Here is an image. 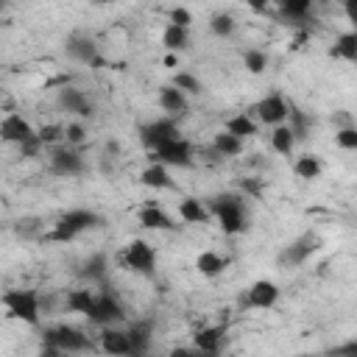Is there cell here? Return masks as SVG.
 <instances>
[{
    "instance_id": "1",
    "label": "cell",
    "mask_w": 357,
    "mask_h": 357,
    "mask_svg": "<svg viewBox=\"0 0 357 357\" xmlns=\"http://www.w3.org/2000/svg\"><path fill=\"white\" fill-rule=\"evenodd\" d=\"M206 212L215 215L218 226L223 234L234 237V234H243L248 229V204H245V195L240 192H218L206 201Z\"/></svg>"
},
{
    "instance_id": "2",
    "label": "cell",
    "mask_w": 357,
    "mask_h": 357,
    "mask_svg": "<svg viewBox=\"0 0 357 357\" xmlns=\"http://www.w3.org/2000/svg\"><path fill=\"white\" fill-rule=\"evenodd\" d=\"M103 226H106V218L100 212H95V209H70V212L59 215V220L42 234V240H47V243H70L78 234L95 231V229H103Z\"/></svg>"
},
{
    "instance_id": "3",
    "label": "cell",
    "mask_w": 357,
    "mask_h": 357,
    "mask_svg": "<svg viewBox=\"0 0 357 357\" xmlns=\"http://www.w3.org/2000/svg\"><path fill=\"white\" fill-rule=\"evenodd\" d=\"M0 304L6 307V312L14 318V321H22L28 326H39L42 321V312H39V293L31 290V287H14V290H6L0 296Z\"/></svg>"
},
{
    "instance_id": "4",
    "label": "cell",
    "mask_w": 357,
    "mask_h": 357,
    "mask_svg": "<svg viewBox=\"0 0 357 357\" xmlns=\"http://www.w3.org/2000/svg\"><path fill=\"white\" fill-rule=\"evenodd\" d=\"M42 346H56L64 354H78V351H89L92 349L89 335H84L78 326H67V324L47 326L42 332Z\"/></svg>"
},
{
    "instance_id": "5",
    "label": "cell",
    "mask_w": 357,
    "mask_h": 357,
    "mask_svg": "<svg viewBox=\"0 0 357 357\" xmlns=\"http://www.w3.org/2000/svg\"><path fill=\"white\" fill-rule=\"evenodd\" d=\"M321 245H324L321 234H315V231H304L301 237H296L293 243H287V245L279 251L276 265L284 268V271H287V268H298V265H304Z\"/></svg>"
},
{
    "instance_id": "6",
    "label": "cell",
    "mask_w": 357,
    "mask_h": 357,
    "mask_svg": "<svg viewBox=\"0 0 357 357\" xmlns=\"http://www.w3.org/2000/svg\"><path fill=\"white\" fill-rule=\"evenodd\" d=\"M47 167H50L53 176H64V178L86 173V162H84L81 151L70 148V145H53L47 151Z\"/></svg>"
},
{
    "instance_id": "7",
    "label": "cell",
    "mask_w": 357,
    "mask_h": 357,
    "mask_svg": "<svg viewBox=\"0 0 357 357\" xmlns=\"http://www.w3.org/2000/svg\"><path fill=\"white\" fill-rule=\"evenodd\" d=\"M139 134V142L148 148V151H156L159 145L170 142V139H178V120L176 117H159V120H151V123H142L137 128Z\"/></svg>"
},
{
    "instance_id": "8",
    "label": "cell",
    "mask_w": 357,
    "mask_h": 357,
    "mask_svg": "<svg viewBox=\"0 0 357 357\" xmlns=\"http://www.w3.org/2000/svg\"><path fill=\"white\" fill-rule=\"evenodd\" d=\"M86 318L92 324H98V326H112V324H117V321L126 318V310H123L120 298L114 296V290L106 282H103V290L95 296V307H92V312Z\"/></svg>"
},
{
    "instance_id": "9",
    "label": "cell",
    "mask_w": 357,
    "mask_h": 357,
    "mask_svg": "<svg viewBox=\"0 0 357 357\" xmlns=\"http://www.w3.org/2000/svg\"><path fill=\"white\" fill-rule=\"evenodd\" d=\"M120 259H123V265L128 271H134L139 276H153V271H156V251H153V245H148L139 237H134L126 245V251H123Z\"/></svg>"
},
{
    "instance_id": "10",
    "label": "cell",
    "mask_w": 357,
    "mask_h": 357,
    "mask_svg": "<svg viewBox=\"0 0 357 357\" xmlns=\"http://www.w3.org/2000/svg\"><path fill=\"white\" fill-rule=\"evenodd\" d=\"M192 156H195V151L184 137L170 139V142L159 145L156 151H151V162L165 165V167H192Z\"/></svg>"
},
{
    "instance_id": "11",
    "label": "cell",
    "mask_w": 357,
    "mask_h": 357,
    "mask_svg": "<svg viewBox=\"0 0 357 357\" xmlns=\"http://www.w3.org/2000/svg\"><path fill=\"white\" fill-rule=\"evenodd\" d=\"M279 296H282V290H279L276 282H271V279H257V282L240 296V307H243V310H271V307H276Z\"/></svg>"
},
{
    "instance_id": "12",
    "label": "cell",
    "mask_w": 357,
    "mask_h": 357,
    "mask_svg": "<svg viewBox=\"0 0 357 357\" xmlns=\"http://www.w3.org/2000/svg\"><path fill=\"white\" fill-rule=\"evenodd\" d=\"M64 53H67V59H73L78 64H89V67H98L100 64L98 42L89 33H84V31H73L64 39Z\"/></svg>"
},
{
    "instance_id": "13",
    "label": "cell",
    "mask_w": 357,
    "mask_h": 357,
    "mask_svg": "<svg viewBox=\"0 0 357 357\" xmlns=\"http://www.w3.org/2000/svg\"><path fill=\"white\" fill-rule=\"evenodd\" d=\"M251 117L262 126H282L287 120V100L279 95V92H271L265 95L262 100H257V106L251 109Z\"/></svg>"
},
{
    "instance_id": "14",
    "label": "cell",
    "mask_w": 357,
    "mask_h": 357,
    "mask_svg": "<svg viewBox=\"0 0 357 357\" xmlns=\"http://www.w3.org/2000/svg\"><path fill=\"white\" fill-rule=\"evenodd\" d=\"M56 106L67 114H75V117H92L95 114V106H92L89 95L75 89V86H61L59 95H56Z\"/></svg>"
},
{
    "instance_id": "15",
    "label": "cell",
    "mask_w": 357,
    "mask_h": 357,
    "mask_svg": "<svg viewBox=\"0 0 357 357\" xmlns=\"http://www.w3.org/2000/svg\"><path fill=\"white\" fill-rule=\"evenodd\" d=\"M36 134V128L28 123V117H22L20 112H11L0 120V139L11 142V145H22L25 139H31Z\"/></svg>"
},
{
    "instance_id": "16",
    "label": "cell",
    "mask_w": 357,
    "mask_h": 357,
    "mask_svg": "<svg viewBox=\"0 0 357 357\" xmlns=\"http://www.w3.org/2000/svg\"><path fill=\"white\" fill-rule=\"evenodd\" d=\"M137 220H139L142 229H151V231H176L178 229V223L162 206H156V204H145L137 212Z\"/></svg>"
},
{
    "instance_id": "17",
    "label": "cell",
    "mask_w": 357,
    "mask_h": 357,
    "mask_svg": "<svg viewBox=\"0 0 357 357\" xmlns=\"http://www.w3.org/2000/svg\"><path fill=\"white\" fill-rule=\"evenodd\" d=\"M156 100H159V109L167 112V117H176V120L190 112V98L184 92H178L173 84L159 86V98Z\"/></svg>"
},
{
    "instance_id": "18",
    "label": "cell",
    "mask_w": 357,
    "mask_h": 357,
    "mask_svg": "<svg viewBox=\"0 0 357 357\" xmlns=\"http://www.w3.org/2000/svg\"><path fill=\"white\" fill-rule=\"evenodd\" d=\"M284 126L290 128V134H293V139H296V145H298V142L310 139L312 126H315V117L307 114L304 109H298L296 103H287V123H284Z\"/></svg>"
},
{
    "instance_id": "19",
    "label": "cell",
    "mask_w": 357,
    "mask_h": 357,
    "mask_svg": "<svg viewBox=\"0 0 357 357\" xmlns=\"http://www.w3.org/2000/svg\"><path fill=\"white\" fill-rule=\"evenodd\" d=\"M126 335H128V343H131V354H148L151 340H153V321L139 318L126 329Z\"/></svg>"
},
{
    "instance_id": "20",
    "label": "cell",
    "mask_w": 357,
    "mask_h": 357,
    "mask_svg": "<svg viewBox=\"0 0 357 357\" xmlns=\"http://www.w3.org/2000/svg\"><path fill=\"white\" fill-rule=\"evenodd\" d=\"M100 351L109 357H126L131 354V343L126 329H114V326H103L100 332Z\"/></svg>"
},
{
    "instance_id": "21",
    "label": "cell",
    "mask_w": 357,
    "mask_h": 357,
    "mask_svg": "<svg viewBox=\"0 0 357 357\" xmlns=\"http://www.w3.org/2000/svg\"><path fill=\"white\" fill-rule=\"evenodd\" d=\"M226 340V324H212V326H201L192 335V349H204V351H220Z\"/></svg>"
},
{
    "instance_id": "22",
    "label": "cell",
    "mask_w": 357,
    "mask_h": 357,
    "mask_svg": "<svg viewBox=\"0 0 357 357\" xmlns=\"http://www.w3.org/2000/svg\"><path fill=\"white\" fill-rule=\"evenodd\" d=\"M106 273H109V257L103 254V251H95V254H89L84 262H81V271H78V276L81 279H86V282H106Z\"/></svg>"
},
{
    "instance_id": "23",
    "label": "cell",
    "mask_w": 357,
    "mask_h": 357,
    "mask_svg": "<svg viewBox=\"0 0 357 357\" xmlns=\"http://www.w3.org/2000/svg\"><path fill=\"white\" fill-rule=\"evenodd\" d=\"M95 290L89 287H78V290H67L64 293V310L67 312H78V315H89L95 307Z\"/></svg>"
},
{
    "instance_id": "24",
    "label": "cell",
    "mask_w": 357,
    "mask_h": 357,
    "mask_svg": "<svg viewBox=\"0 0 357 357\" xmlns=\"http://www.w3.org/2000/svg\"><path fill=\"white\" fill-rule=\"evenodd\" d=\"M257 128H259V123H257L248 112L231 114V117L223 123V131H226V134H231V137H237V139H248V137H254V134H257Z\"/></svg>"
},
{
    "instance_id": "25",
    "label": "cell",
    "mask_w": 357,
    "mask_h": 357,
    "mask_svg": "<svg viewBox=\"0 0 357 357\" xmlns=\"http://www.w3.org/2000/svg\"><path fill=\"white\" fill-rule=\"evenodd\" d=\"M139 184L148 187V190H173V178H170L167 167L165 165H156V162H151L139 173Z\"/></svg>"
},
{
    "instance_id": "26",
    "label": "cell",
    "mask_w": 357,
    "mask_h": 357,
    "mask_svg": "<svg viewBox=\"0 0 357 357\" xmlns=\"http://www.w3.org/2000/svg\"><path fill=\"white\" fill-rule=\"evenodd\" d=\"M226 265H229V259L220 257L218 251H201V254L195 257V271H198L201 276H206V279L220 276V273L226 271Z\"/></svg>"
},
{
    "instance_id": "27",
    "label": "cell",
    "mask_w": 357,
    "mask_h": 357,
    "mask_svg": "<svg viewBox=\"0 0 357 357\" xmlns=\"http://www.w3.org/2000/svg\"><path fill=\"white\" fill-rule=\"evenodd\" d=\"M329 56L354 64V61H357V33H354V31H343V33L335 39V45L329 47Z\"/></svg>"
},
{
    "instance_id": "28",
    "label": "cell",
    "mask_w": 357,
    "mask_h": 357,
    "mask_svg": "<svg viewBox=\"0 0 357 357\" xmlns=\"http://www.w3.org/2000/svg\"><path fill=\"white\" fill-rule=\"evenodd\" d=\"M162 45L167 53H181L190 47V28H178V25H165L162 31Z\"/></svg>"
},
{
    "instance_id": "29",
    "label": "cell",
    "mask_w": 357,
    "mask_h": 357,
    "mask_svg": "<svg viewBox=\"0 0 357 357\" xmlns=\"http://www.w3.org/2000/svg\"><path fill=\"white\" fill-rule=\"evenodd\" d=\"M178 218H181L184 223H206V220H209V212H206V206H204L198 198L187 195V198L178 201Z\"/></svg>"
},
{
    "instance_id": "30",
    "label": "cell",
    "mask_w": 357,
    "mask_h": 357,
    "mask_svg": "<svg viewBox=\"0 0 357 357\" xmlns=\"http://www.w3.org/2000/svg\"><path fill=\"white\" fill-rule=\"evenodd\" d=\"M310 11H312V3H310V0H282V3H279V14H282L284 20H290L293 25L307 22Z\"/></svg>"
},
{
    "instance_id": "31",
    "label": "cell",
    "mask_w": 357,
    "mask_h": 357,
    "mask_svg": "<svg viewBox=\"0 0 357 357\" xmlns=\"http://www.w3.org/2000/svg\"><path fill=\"white\" fill-rule=\"evenodd\" d=\"M293 173L298 178H304V181H312V178H318L324 173V165H321V159L315 153H304V156H298L293 162Z\"/></svg>"
},
{
    "instance_id": "32",
    "label": "cell",
    "mask_w": 357,
    "mask_h": 357,
    "mask_svg": "<svg viewBox=\"0 0 357 357\" xmlns=\"http://www.w3.org/2000/svg\"><path fill=\"white\" fill-rule=\"evenodd\" d=\"M212 148H215V153H218L220 159H231V156H240V153H243V139H237V137L220 131V134H215Z\"/></svg>"
},
{
    "instance_id": "33",
    "label": "cell",
    "mask_w": 357,
    "mask_h": 357,
    "mask_svg": "<svg viewBox=\"0 0 357 357\" xmlns=\"http://www.w3.org/2000/svg\"><path fill=\"white\" fill-rule=\"evenodd\" d=\"M209 31H212L215 36H220V39H229V36H234V31H237V20H234L229 11H215V14L209 17Z\"/></svg>"
},
{
    "instance_id": "34",
    "label": "cell",
    "mask_w": 357,
    "mask_h": 357,
    "mask_svg": "<svg viewBox=\"0 0 357 357\" xmlns=\"http://www.w3.org/2000/svg\"><path fill=\"white\" fill-rule=\"evenodd\" d=\"M271 148H273L276 153H282V156H290V153H293L296 139H293V134H290V128H287L284 123L271 131Z\"/></svg>"
},
{
    "instance_id": "35",
    "label": "cell",
    "mask_w": 357,
    "mask_h": 357,
    "mask_svg": "<svg viewBox=\"0 0 357 357\" xmlns=\"http://www.w3.org/2000/svg\"><path fill=\"white\" fill-rule=\"evenodd\" d=\"M178 92H184V95H201L204 92V84H201V78H195L192 73H187V70H178V73H173V81H170Z\"/></svg>"
},
{
    "instance_id": "36",
    "label": "cell",
    "mask_w": 357,
    "mask_h": 357,
    "mask_svg": "<svg viewBox=\"0 0 357 357\" xmlns=\"http://www.w3.org/2000/svg\"><path fill=\"white\" fill-rule=\"evenodd\" d=\"M11 229H14V234L22 237V240H42V234H45L39 218H20Z\"/></svg>"
},
{
    "instance_id": "37",
    "label": "cell",
    "mask_w": 357,
    "mask_h": 357,
    "mask_svg": "<svg viewBox=\"0 0 357 357\" xmlns=\"http://www.w3.org/2000/svg\"><path fill=\"white\" fill-rule=\"evenodd\" d=\"M243 67H245L251 75L265 73V67H268V53L259 50V47H248V50L243 53Z\"/></svg>"
},
{
    "instance_id": "38",
    "label": "cell",
    "mask_w": 357,
    "mask_h": 357,
    "mask_svg": "<svg viewBox=\"0 0 357 357\" xmlns=\"http://www.w3.org/2000/svg\"><path fill=\"white\" fill-rule=\"evenodd\" d=\"M84 142H86V126H84L81 120L67 123V126H64V145L78 148V145H84Z\"/></svg>"
},
{
    "instance_id": "39",
    "label": "cell",
    "mask_w": 357,
    "mask_h": 357,
    "mask_svg": "<svg viewBox=\"0 0 357 357\" xmlns=\"http://www.w3.org/2000/svg\"><path fill=\"white\" fill-rule=\"evenodd\" d=\"M36 137L42 139V145H56L59 139H64V126H59V123H45L42 128H36Z\"/></svg>"
},
{
    "instance_id": "40",
    "label": "cell",
    "mask_w": 357,
    "mask_h": 357,
    "mask_svg": "<svg viewBox=\"0 0 357 357\" xmlns=\"http://www.w3.org/2000/svg\"><path fill=\"white\" fill-rule=\"evenodd\" d=\"M335 145L343 148V151H357V126L337 128L335 131Z\"/></svg>"
},
{
    "instance_id": "41",
    "label": "cell",
    "mask_w": 357,
    "mask_h": 357,
    "mask_svg": "<svg viewBox=\"0 0 357 357\" xmlns=\"http://www.w3.org/2000/svg\"><path fill=\"white\" fill-rule=\"evenodd\" d=\"M59 310H64V304H59V293H53V290H47L45 296L39 293V312L42 315H56Z\"/></svg>"
},
{
    "instance_id": "42",
    "label": "cell",
    "mask_w": 357,
    "mask_h": 357,
    "mask_svg": "<svg viewBox=\"0 0 357 357\" xmlns=\"http://www.w3.org/2000/svg\"><path fill=\"white\" fill-rule=\"evenodd\" d=\"M190 22H192V14H190V8H184V6H173V8L167 11V25L190 28Z\"/></svg>"
},
{
    "instance_id": "43",
    "label": "cell",
    "mask_w": 357,
    "mask_h": 357,
    "mask_svg": "<svg viewBox=\"0 0 357 357\" xmlns=\"http://www.w3.org/2000/svg\"><path fill=\"white\" fill-rule=\"evenodd\" d=\"M17 148H20V156H22V159H39L42 151H45V145H42V139H39L36 134H33L31 139H25L22 145H17Z\"/></svg>"
},
{
    "instance_id": "44",
    "label": "cell",
    "mask_w": 357,
    "mask_h": 357,
    "mask_svg": "<svg viewBox=\"0 0 357 357\" xmlns=\"http://www.w3.org/2000/svg\"><path fill=\"white\" fill-rule=\"evenodd\" d=\"M326 357H357V340L351 337V340H346V343H340V346L329 349V351H326Z\"/></svg>"
},
{
    "instance_id": "45",
    "label": "cell",
    "mask_w": 357,
    "mask_h": 357,
    "mask_svg": "<svg viewBox=\"0 0 357 357\" xmlns=\"http://www.w3.org/2000/svg\"><path fill=\"white\" fill-rule=\"evenodd\" d=\"M332 126H335V131H337V128H349V126H354L351 112H349V109H337V112L332 114Z\"/></svg>"
},
{
    "instance_id": "46",
    "label": "cell",
    "mask_w": 357,
    "mask_h": 357,
    "mask_svg": "<svg viewBox=\"0 0 357 357\" xmlns=\"http://www.w3.org/2000/svg\"><path fill=\"white\" fill-rule=\"evenodd\" d=\"M39 357H67V354L56 346H39Z\"/></svg>"
},
{
    "instance_id": "47",
    "label": "cell",
    "mask_w": 357,
    "mask_h": 357,
    "mask_svg": "<svg viewBox=\"0 0 357 357\" xmlns=\"http://www.w3.org/2000/svg\"><path fill=\"white\" fill-rule=\"evenodd\" d=\"M167 357H192V349L190 346H173Z\"/></svg>"
},
{
    "instance_id": "48",
    "label": "cell",
    "mask_w": 357,
    "mask_h": 357,
    "mask_svg": "<svg viewBox=\"0 0 357 357\" xmlns=\"http://www.w3.org/2000/svg\"><path fill=\"white\" fill-rule=\"evenodd\" d=\"M192 357H220V351H204V349H192Z\"/></svg>"
},
{
    "instance_id": "49",
    "label": "cell",
    "mask_w": 357,
    "mask_h": 357,
    "mask_svg": "<svg viewBox=\"0 0 357 357\" xmlns=\"http://www.w3.org/2000/svg\"><path fill=\"white\" fill-rule=\"evenodd\" d=\"M165 64H167V67H176V53H167V56H165Z\"/></svg>"
},
{
    "instance_id": "50",
    "label": "cell",
    "mask_w": 357,
    "mask_h": 357,
    "mask_svg": "<svg viewBox=\"0 0 357 357\" xmlns=\"http://www.w3.org/2000/svg\"><path fill=\"white\" fill-rule=\"evenodd\" d=\"M126 357H148V354H126Z\"/></svg>"
}]
</instances>
